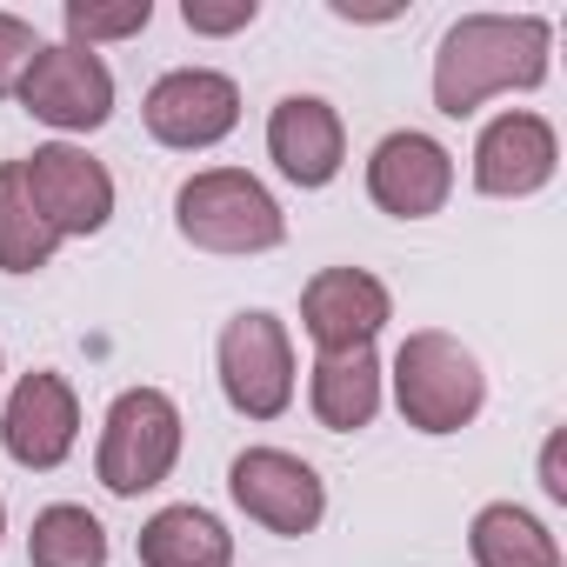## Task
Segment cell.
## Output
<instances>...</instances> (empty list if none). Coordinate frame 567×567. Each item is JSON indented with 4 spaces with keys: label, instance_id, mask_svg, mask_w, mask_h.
Segmentation results:
<instances>
[{
    "label": "cell",
    "instance_id": "1",
    "mask_svg": "<svg viewBox=\"0 0 567 567\" xmlns=\"http://www.w3.org/2000/svg\"><path fill=\"white\" fill-rule=\"evenodd\" d=\"M547 21L540 14H467L447 28L434 54V107L447 121H467L501 87H540L547 81Z\"/></svg>",
    "mask_w": 567,
    "mask_h": 567
},
{
    "label": "cell",
    "instance_id": "2",
    "mask_svg": "<svg viewBox=\"0 0 567 567\" xmlns=\"http://www.w3.org/2000/svg\"><path fill=\"white\" fill-rule=\"evenodd\" d=\"M174 227H181V240H194L207 254H267V247H280V234H288L274 194L240 167L194 174L174 194Z\"/></svg>",
    "mask_w": 567,
    "mask_h": 567
},
{
    "label": "cell",
    "instance_id": "3",
    "mask_svg": "<svg viewBox=\"0 0 567 567\" xmlns=\"http://www.w3.org/2000/svg\"><path fill=\"white\" fill-rule=\"evenodd\" d=\"M394 401H401L408 427L461 434L487 401V374L454 334H408L394 354Z\"/></svg>",
    "mask_w": 567,
    "mask_h": 567
},
{
    "label": "cell",
    "instance_id": "4",
    "mask_svg": "<svg viewBox=\"0 0 567 567\" xmlns=\"http://www.w3.org/2000/svg\"><path fill=\"white\" fill-rule=\"evenodd\" d=\"M181 461V408L161 394V388H127L114 408H107V427H101V487L134 501L147 487H161Z\"/></svg>",
    "mask_w": 567,
    "mask_h": 567
},
{
    "label": "cell",
    "instance_id": "5",
    "mask_svg": "<svg viewBox=\"0 0 567 567\" xmlns=\"http://www.w3.org/2000/svg\"><path fill=\"white\" fill-rule=\"evenodd\" d=\"M220 388L247 421H274L295 401V341L274 315L247 308L220 328Z\"/></svg>",
    "mask_w": 567,
    "mask_h": 567
},
{
    "label": "cell",
    "instance_id": "6",
    "mask_svg": "<svg viewBox=\"0 0 567 567\" xmlns=\"http://www.w3.org/2000/svg\"><path fill=\"white\" fill-rule=\"evenodd\" d=\"M227 494L247 520H260L267 534H315L328 514L321 474L301 454H280V447H247L227 467Z\"/></svg>",
    "mask_w": 567,
    "mask_h": 567
},
{
    "label": "cell",
    "instance_id": "7",
    "mask_svg": "<svg viewBox=\"0 0 567 567\" xmlns=\"http://www.w3.org/2000/svg\"><path fill=\"white\" fill-rule=\"evenodd\" d=\"M21 101L34 121L61 127V134H94L114 114V74L94 48H41L34 68L21 74Z\"/></svg>",
    "mask_w": 567,
    "mask_h": 567
},
{
    "label": "cell",
    "instance_id": "8",
    "mask_svg": "<svg viewBox=\"0 0 567 567\" xmlns=\"http://www.w3.org/2000/svg\"><path fill=\"white\" fill-rule=\"evenodd\" d=\"M147 134L161 141V147H214V141H227L234 134V121H240V87L227 81V74H214V68H174V74H161L154 87H147Z\"/></svg>",
    "mask_w": 567,
    "mask_h": 567
},
{
    "label": "cell",
    "instance_id": "9",
    "mask_svg": "<svg viewBox=\"0 0 567 567\" xmlns=\"http://www.w3.org/2000/svg\"><path fill=\"white\" fill-rule=\"evenodd\" d=\"M21 174H28V194H34V207H41V220L54 234H101L107 227L114 181H107V167L94 154L54 141V147H34L21 161Z\"/></svg>",
    "mask_w": 567,
    "mask_h": 567
},
{
    "label": "cell",
    "instance_id": "10",
    "mask_svg": "<svg viewBox=\"0 0 567 567\" xmlns=\"http://www.w3.org/2000/svg\"><path fill=\"white\" fill-rule=\"evenodd\" d=\"M368 194L394 220H427L454 194V161H447V147L434 134H414V127L388 134L374 147V161H368Z\"/></svg>",
    "mask_w": 567,
    "mask_h": 567
},
{
    "label": "cell",
    "instance_id": "11",
    "mask_svg": "<svg viewBox=\"0 0 567 567\" xmlns=\"http://www.w3.org/2000/svg\"><path fill=\"white\" fill-rule=\"evenodd\" d=\"M74 434H81V401L61 374L34 368L21 374V388L8 394V414H0V447L21 467H61L74 454Z\"/></svg>",
    "mask_w": 567,
    "mask_h": 567
},
{
    "label": "cell",
    "instance_id": "12",
    "mask_svg": "<svg viewBox=\"0 0 567 567\" xmlns=\"http://www.w3.org/2000/svg\"><path fill=\"white\" fill-rule=\"evenodd\" d=\"M301 328L315 334L321 354H354L374 348V334L388 328V288L361 267H328L308 280L301 295Z\"/></svg>",
    "mask_w": 567,
    "mask_h": 567
},
{
    "label": "cell",
    "instance_id": "13",
    "mask_svg": "<svg viewBox=\"0 0 567 567\" xmlns=\"http://www.w3.org/2000/svg\"><path fill=\"white\" fill-rule=\"evenodd\" d=\"M267 154L295 187H328L341 174V154H348L341 114L321 94H288L267 114Z\"/></svg>",
    "mask_w": 567,
    "mask_h": 567
},
{
    "label": "cell",
    "instance_id": "14",
    "mask_svg": "<svg viewBox=\"0 0 567 567\" xmlns=\"http://www.w3.org/2000/svg\"><path fill=\"white\" fill-rule=\"evenodd\" d=\"M554 161H560V147H554V127H547L540 114H501V121L481 127V147H474V187L514 200V194L547 187V181H554Z\"/></svg>",
    "mask_w": 567,
    "mask_h": 567
},
{
    "label": "cell",
    "instance_id": "15",
    "mask_svg": "<svg viewBox=\"0 0 567 567\" xmlns=\"http://www.w3.org/2000/svg\"><path fill=\"white\" fill-rule=\"evenodd\" d=\"M315 414L334 434H354V427H368L381 414V361H374V348L315 361Z\"/></svg>",
    "mask_w": 567,
    "mask_h": 567
},
{
    "label": "cell",
    "instance_id": "16",
    "mask_svg": "<svg viewBox=\"0 0 567 567\" xmlns=\"http://www.w3.org/2000/svg\"><path fill=\"white\" fill-rule=\"evenodd\" d=\"M234 534L207 507H161L141 527V567H227Z\"/></svg>",
    "mask_w": 567,
    "mask_h": 567
},
{
    "label": "cell",
    "instance_id": "17",
    "mask_svg": "<svg viewBox=\"0 0 567 567\" xmlns=\"http://www.w3.org/2000/svg\"><path fill=\"white\" fill-rule=\"evenodd\" d=\"M467 547H474V567H560L554 534H547L527 507H514V501L481 507Z\"/></svg>",
    "mask_w": 567,
    "mask_h": 567
},
{
    "label": "cell",
    "instance_id": "18",
    "mask_svg": "<svg viewBox=\"0 0 567 567\" xmlns=\"http://www.w3.org/2000/svg\"><path fill=\"white\" fill-rule=\"evenodd\" d=\"M54 247H61V234L41 220L21 161H0V267H8V274H34V267L54 260Z\"/></svg>",
    "mask_w": 567,
    "mask_h": 567
},
{
    "label": "cell",
    "instance_id": "19",
    "mask_svg": "<svg viewBox=\"0 0 567 567\" xmlns=\"http://www.w3.org/2000/svg\"><path fill=\"white\" fill-rule=\"evenodd\" d=\"M28 560H34V567H107V527H101L87 507L54 501V507L34 514Z\"/></svg>",
    "mask_w": 567,
    "mask_h": 567
},
{
    "label": "cell",
    "instance_id": "20",
    "mask_svg": "<svg viewBox=\"0 0 567 567\" xmlns=\"http://www.w3.org/2000/svg\"><path fill=\"white\" fill-rule=\"evenodd\" d=\"M154 21L147 0H121V8H101V0H68V34L74 48H94V41H127Z\"/></svg>",
    "mask_w": 567,
    "mask_h": 567
},
{
    "label": "cell",
    "instance_id": "21",
    "mask_svg": "<svg viewBox=\"0 0 567 567\" xmlns=\"http://www.w3.org/2000/svg\"><path fill=\"white\" fill-rule=\"evenodd\" d=\"M34 54H41L34 28L21 14H0V94H21V74L34 68Z\"/></svg>",
    "mask_w": 567,
    "mask_h": 567
},
{
    "label": "cell",
    "instance_id": "22",
    "mask_svg": "<svg viewBox=\"0 0 567 567\" xmlns=\"http://www.w3.org/2000/svg\"><path fill=\"white\" fill-rule=\"evenodd\" d=\"M260 8L254 0H187L181 8V21L194 28V34H234V28H247Z\"/></svg>",
    "mask_w": 567,
    "mask_h": 567
},
{
    "label": "cell",
    "instance_id": "23",
    "mask_svg": "<svg viewBox=\"0 0 567 567\" xmlns=\"http://www.w3.org/2000/svg\"><path fill=\"white\" fill-rule=\"evenodd\" d=\"M0 527H8V507H0Z\"/></svg>",
    "mask_w": 567,
    "mask_h": 567
}]
</instances>
